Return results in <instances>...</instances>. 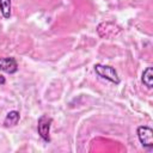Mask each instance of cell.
<instances>
[{"label": "cell", "mask_w": 153, "mask_h": 153, "mask_svg": "<svg viewBox=\"0 0 153 153\" xmlns=\"http://www.w3.org/2000/svg\"><path fill=\"white\" fill-rule=\"evenodd\" d=\"M11 0H0V12L4 18H10L11 16Z\"/></svg>", "instance_id": "7"}, {"label": "cell", "mask_w": 153, "mask_h": 153, "mask_svg": "<svg viewBox=\"0 0 153 153\" xmlns=\"http://www.w3.org/2000/svg\"><path fill=\"white\" fill-rule=\"evenodd\" d=\"M141 80L145 86H147L148 88H152V86H153V68L152 67H147L143 71Z\"/></svg>", "instance_id": "6"}, {"label": "cell", "mask_w": 153, "mask_h": 153, "mask_svg": "<svg viewBox=\"0 0 153 153\" xmlns=\"http://www.w3.org/2000/svg\"><path fill=\"white\" fill-rule=\"evenodd\" d=\"M19 120H20V114L16 110H12L6 115V117L4 120V126L5 127H14L18 124Z\"/></svg>", "instance_id": "5"}, {"label": "cell", "mask_w": 153, "mask_h": 153, "mask_svg": "<svg viewBox=\"0 0 153 153\" xmlns=\"http://www.w3.org/2000/svg\"><path fill=\"white\" fill-rule=\"evenodd\" d=\"M137 133V137L141 142V145L147 148L148 151H151L153 148V130L152 128L147 127V126H140L136 130Z\"/></svg>", "instance_id": "3"}, {"label": "cell", "mask_w": 153, "mask_h": 153, "mask_svg": "<svg viewBox=\"0 0 153 153\" xmlns=\"http://www.w3.org/2000/svg\"><path fill=\"white\" fill-rule=\"evenodd\" d=\"M51 122H53V118L49 117V116H47V115H42L38 118V122H37V131H38V135L45 142H49L50 141V126H51Z\"/></svg>", "instance_id": "2"}, {"label": "cell", "mask_w": 153, "mask_h": 153, "mask_svg": "<svg viewBox=\"0 0 153 153\" xmlns=\"http://www.w3.org/2000/svg\"><path fill=\"white\" fill-rule=\"evenodd\" d=\"M94 72L98 76L103 78V79H106L109 80L110 82L112 84H116L118 85L120 84V76L116 72V69L111 66H106V65H100V63H97L94 65Z\"/></svg>", "instance_id": "1"}, {"label": "cell", "mask_w": 153, "mask_h": 153, "mask_svg": "<svg viewBox=\"0 0 153 153\" xmlns=\"http://www.w3.org/2000/svg\"><path fill=\"white\" fill-rule=\"evenodd\" d=\"M0 71L13 74L18 71V63L14 57H0Z\"/></svg>", "instance_id": "4"}, {"label": "cell", "mask_w": 153, "mask_h": 153, "mask_svg": "<svg viewBox=\"0 0 153 153\" xmlns=\"http://www.w3.org/2000/svg\"><path fill=\"white\" fill-rule=\"evenodd\" d=\"M5 82H6V79H5V76L0 75V85H4Z\"/></svg>", "instance_id": "8"}]
</instances>
